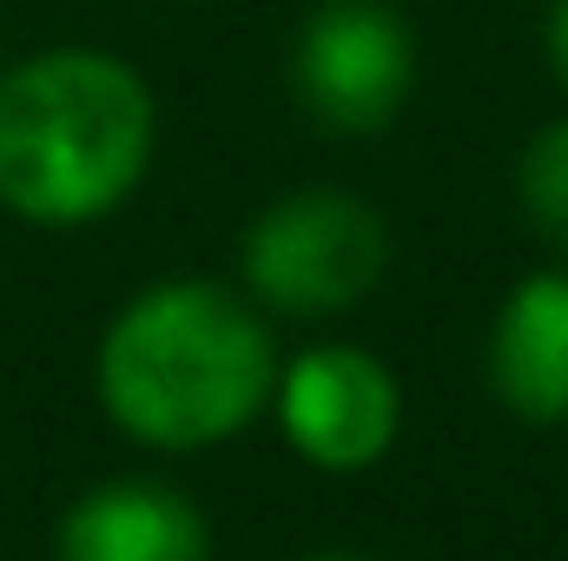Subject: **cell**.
Listing matches in <instances>:
<instances>
[{"mask_svg":"<svg viewBox=\"0 0 568 561\" xmlns=\"http://www.w3.org/2000/svg\"><path fill=\"white\" fill-rule=\"evenodd\" d=\"M489 397L529 429L568 422V258L509 284L483 344Z\"/></svg>","mask_w":568,"mask_h":561,"instance_id":"cell-6","label":"cell"},{"mask_svg":"<svg viewBox=\"0 0 568 561\" xmlns=\"http://www.w3.org/2000/svg\"><path fill=\"white\" fill-rule=\"evenodd\" d=\"M516 205L529 218V232L568 258V120L536 126L529 145L516 152Z\"/></svg>","mask_w":568,"mask_h":561,"instance_id":"cell-8","label":"cell"},{"mask_svg":"<svg viewBox=\"0 0 568 561\" xmlns=\"http://www.w3.org/2000/svg\"><path fill=\"white\" fill-rule=\"evenodd\" d=\"M159 100L106 47L0 60V212L40 232L113 218L152 172Z\"/></svg>","mask_w":568,"mask_h":561,"instance_id":"cell-2","label":"cell"},{"mask_svg":"<svg viewBox=\"0 0 568 561\" xmlns=\"http://www.w3.org/2000/svg\"><path fill=\"white\" fill-rule=\"evenodd\" d=\"M542 53H549V73L562 80V93H568V0H549V20H542Z\"/></svg>","mask_w":568,"mask_h":561,"instance_id":"cell-9","label":"cell"},{"mask_svg":"<svg viewBox=\"0 0 568 561\" xmlns=\"http://www.w3.org/2000/svg\"><path fill=\"white\" fill-rule=\"evenodd\" d=\"M0 60H7V40H0Z\"/></svg>","mask_w":568,"mask_h":561,"instance_id":"cell-11","label":"cell"},{"mask_svg":"<svg viewBox=\"0 0 568 561\" xmlns=\"http://www.w3.org/2000/svg\"><path fill=\"white\" fill-rule=\"evenodd\" d=\"M291 100L337 140L384 133L417 93V33L390 0H317L291 40Z\"/></svg>","mask_w":568,"mask_h":561,"instance_id":"cell-4","label":"cell"},{"mask_svg":"<svg viewBox=\"0 0 568 561\" xmlns=\"http://www.w3.org/2000/svg\"><path fill=\"white\" fill-rule=\"evenodd\" d=\"M53 561H212V522L172 482L113 476L67 502L53 522Z\"/></svg>","mask_w":568,"mask_h":561,"instance_id":"cell-7","label":"cell"},{"mask_svg":"<svg viewBox=\"0 0 568 561\" xmlns=\"http://www.w3.org/2000/svg\"><path fill=\"white\" fill-rule=\"evenodd\" d=\"M284 449L317 476H371L404 436V384L397 370L344 337L304 344L278 364L272 410Z\"/></svg>","mask_w":568,"mask_h":561,"instance_id":"cell-5","label":"cell"},{"mask_svg":"<svg viewBox=\"0 0 568 561\" xmlns=\"http://www.w3.org/2000/svg\"><path fill=\"white\" fill-rule=\"evenodd\" d=\"M390 272V225L344 185H297L239 232V290L265 317H344Z\"/></svg>","mask_w":568,"mask_h":561,"instance_id":"cell-3","label":"cell"},{"mask_svg":"<svg viewBox=\"0 0 568 561\" xmlns=\"http://www.w3.org/2000/svg\"><path fill=\"white\" fill-rule=\"evenodd\" d=\"M297 561H377V555H357V549H311V555Z\"/></svg>","mask_w":568,"mask_h":561,"instance_id":"cell-10","label":"cell"},{"mask_svg":"<svg viewBox=\"0 0 568 561\" xmlns=\"http://www.w3.org/2000/svg\"><path fill=\"white\" fill-rule=\"evenodd\" d=\"M272 317L219 278H159L133 290L93 350L106 422L152 456H205L239 442L272 410Z\"/></svg>","mask_w":568,"mask_h":561,"instance_id":"cell-1","label":"cell"}]
</instances>
